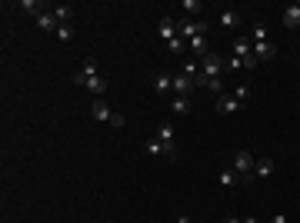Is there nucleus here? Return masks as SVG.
Segmentation results:
<instances>
[{
    "mask_svg": "<svg viewBox=\"0 0 300 223\" xmlns=\"http://www.w3.org/2000/svg\"><path fill=\"white\" fill-rule=\"evenodd\" d=\"M194 77H184V74H177V77H174V93H177V97H190V93H194Z\"/></svg>",
    "mask_w": 300,
    "mask_h": 223,
    "instance_id": "nucleus-6",
    "label": "nucleus"
},
{
    "mask_svg": "<svg viewBox=\"0 0 300 223\" xmlns=\"http://www.w3.org/2000/svg\"><path fill=\"white\" fill-rule=\"evenodd\" d=\"M254 57L257 60H270V57H277V47L270 44V40L267 44H254Z\"/></svg>",
    "mask_w": 300,
    "mask_h": 223,
    "instance_id": "nucleus-13",
    "label": "nucleus"
},
{
    "mask_svg": "<svg viewBox=\"0 0 300 223\" xmlns=\"http://www.w3.org/2000/svg\"><path fill=\"white\" fill-rule=\"evenodd\" d=\"M177 223H194V220H190V217H177Z\"/></svg>",
    "mask_w": 300,
    "mask_h": 223,
    "instance_id": "nucleus-36",
    "label": "nucleus"
},
{
    "mask_svg": "<svg viewBox=\"0 0 300 223\" xmlns=\"http://www.w3.org/2000/svg\"><path fill=\"white\" fill-rule=\"evenodd\" d=\"M37 27H40V30H54V34H57V27H60V23H57L54 10H47V13H40V17H37Z\"/></svg>",
    "mask_w": 300,
    "mask_h": 223,
    "instance_id": "nucleus-15",
    "label": "nucleus"
},
{
    "mask_svg": "<svg viewBox=\"0 0 300 223\" xmlns=\"http://www.w3.org/2000/svg\"><path fill=\"white\" fill-rule=\"evenodd\" d=\"M220 23L227 27V30H233V27H240V13H237V10H223L220 13Z\"/></svg>",
    "mask_w": 300,
    "mask_h": 223,
    "instance_id": "nucleus-18",
    "label": "nucleus"
},
{
    "mask_svg": "<svg viewBox=\"0 0 300 223\" xmlns=\"http://www.w3.org/2000/svg\"><path fill=\"white\" fill-rule=\"evenodd\" d=\"M274 173V160L270 156H264V160H257V167H254V177H270Z\"/></svg>",
    "mask_w": 300,
    "mask_h": 223,
    "instance_id": "nucleus-16",
    "label": "nucleus"
},
{
    "mask_svg": "<svg viewBox=\"0 0 300 223\" xmlns=\"http://www.w3.org/2000/svg\"><path fill=\"white\" fill-rule=\"evenodd\" d=\"M187 44H190V50H194L197 57H207V54H210V50H207V40H203V37H194V40H187Z\"/></svg>",
    "mask_w": 300,
    "mask_h": 223,
    "instance_id": "nucleus-21",
    "label": "nucleus"
},
{
    "mask_svg": "<svg viewBox=\"0 0 300 223\" xmlns=\"http://www.w3.org/2000/svg\"><path fill=\"white\" fill-rule=\"evenodd\" d=\"M157 140H164V144H174V140H177V130H174L170 120H164L160 127H157Z\"/></svg>",
    "mask_w": 300,
    "mask_h": 223,
    "instance_id": "nucleus-12",
    "label": "nucleus"
},
{
    "mask_svg": "<svg viewBox=\"0 0 300 223\" xmlns=\"http://www.w3.org/2000/svg\"><path fill=\"white\" fill-rule=\"evenodd\" d=\"M237 183H240V173H237V170H220V187H237Z\"/></svg>",
    "mask_w": 300,
    "mask_h": 223,
    "instance_id": "nucleus-17",
    "label": "nucleus"
},
{
    "mask_svg": "<svg viewBox=\"0 0 300 223\" xmlns=\"http://www.w3.org/2000/svg\"><path fill=\"white\" fill-rule=\"evenodd\" d=\"M250 40H254V44H267V27H264L260 20L250 27Z\"/></svg>",
    "mask_w": 300,
    "mask_h": 223,
    "instance_id": "nucleus-19",
    "label": "nucleus"
},
{
    "mask_svg": "<svg viewBox=\"0 0 300 223\" xmlns=\"http://www.w3.org/2000/svg\"><path fill=\"white\" fill-rule=\"evenodd\" d=\"M17 7H20V10H27V13H37V17H40V13H47V3H44V0H20Z\"/></svg>",
    "mask_w": 300,
    "mask_h": 223,
    "instance_id": "nucleus-14",
    "label": "nucleus"
},
{
    "mask_svg": "<svg viewBox=\"0 0 300 223\" xmlns=\"http://www.w3.org/2000/svg\"><path fill=\"white\" fill-rule=\"evenodd\" d=\"M270 223H287V217H284V213H277V217H274Z\"/></svg>",
    "mask_w": 300,
    "mask_h": 223,
    "instance_id": "nucleus-34",
    "label": "nucleus"
},
{
    "mask_svg": "<svg viewBox=\"0 0 300 223\" xmlns=\"http://www.w3.org/2000/svg\"><path fill=\"white\" fill-rule=\"evenodd\" d=\"M220 223H244V220H237V217H223Z\"/></svg>",
    "mask_w": 300,
    "mask_h": 223,
    "instance_id": "nucleus-35",
    "label": "nucleus"
},
{
    "mask_svg": "<svg viewBox=\"0 0 300 223\" xmlns=\"http://www.w3.org/2000/svg\"><path fill=\"white\" fill-rule=\"evenodd\" d=\"M223 70H227V60H223L220 54H207V57H200V74L203 77H223Z\"/></svg>",
    "mask_w": 300,
    "mask_h": 223,
    "instance_id": "nucleus-2",
    "label": "nucleus"
},
{
    "mask_svg": "<svg viewBox=\"0 0 300 223\" xmlns=\"http://www.w3.org/2000/svg\"><path fill=\"white\" fill-rule=\"evenodd\" d=\"M254 167H257V160L250 153H247V150H237V156H233V170H237V173H240V180H244V183H254Z\"/></svg>",
    "mask_w": 300,
    "mask_h": 223,
    "instance_id": "nucleus-1",
    "label": "nucleus"
},
{
    "mask_svg": "<svg viewBox=\"0 0 300 223\" xmlns=\"http://www.w3.org/2000/svg\"><path fill=\"white\" fill-rule=\"evenodd\" d=\"M240 107H244V103L233 100V97H227V93H223V97H217V113H237Z\"/></svg>",
    "mask_w": 300,
    "mask_h": 223,
    "instance_id": "nucleus-10",
    "label": "nucleus"
},
{
    "mask_svg": "<svg viewBox=\"0 0 300 223\" xmlns=\"http://www.w3.org/2000/svg\"><path fill=\"white\" fill-rule=\"evenodd\" d=\"M250 54H254V50H250V44H247V40H237V44H233V57H240V60H247Z\"/></svg>",
    "mask_w": 300,
    "mask_h": 223,
    "instance_id": "nucleus-23",
    "label": "nucleus"
},
{
    "mask_svg": "<svg viewBox=\"0 0 300 223\" xmlns=\"http://www.w3.org/2000/svg\"><path fill=\"white\" fill-rule=\"evenodd\" d=\"M284 27L287 30H297L300 27V3H290L287 10H284Z\"/></svg>",
    "mask_w": 300,
    "mask_h": 223,
    "instance_id": "nucleus-8",
    "label": "nucleus"
},
{
    "mask_svg": "<svg viewBox=\"0 0 300 223\" xmlns=\"http://www.w3.org/2000/svg\"><path fill=\"white\" fill-rule=\"evenodd\" d=\"M244 67V60H240V57H230V60H227V70H240Z\"/></svg>",
    "mask_w": 300,
    "mask_h": 223,
    "instance_id": "nucleus-30",
    "label": "nucleus"
},
{
    "mask_svg": "<svg viewBox=\"0 0 300 223\" xmlns=\"http://www.w3.org/2000/svg\"><path fill=\"white\" fill-rule=\"evenodd\" d=\"M57 37H60V44H70V40H74V27H70V23L57 27Z\"/></svg>",
    "mask_w": 300,
    "mask_h": 223,
    "instance_id": "nucleus-25",
    "label": "nucleus"
},
{
    "mask_svg": "<svg viewBox=\"0 0 300 223\" xmlns=\"http://www.w3.org/2000/svg\"><path fill=\"white\" fill-rule=\"evenodd\" d=\"M180 7H184V10H190V13H200V10H203V3H200V0H184Z\"/></svg>",
    "mask_w": 300,
    "mask_h": 223,
    "instance_id": "nucleus-28",
    "label": "nucleus"
},
{
    "mask_svg": "<svg viewBox=\"0 0 300 223\" xmlns=\"http://www.w3.org/2000/svg\"><path fill=\"white\" fill-rule=\"evenodd\" d=\"M90 117H94V120H100V123H110L113 110L103 103V97H97V100H94V107H90Z\"/></svg>",
    "mask_w": 300,
    "mask_h": 223,
    "instance_id": "nucleus-5",
    "label": "nucleus"
},
{
    "mask_svg": "<svg viewBox=\"0 0 300 223\" xmlns=\"http://www.w3.org/2000/svg\"><path fill=\"white\" fill-rule=\"evenodd\" d=\"M207 90H213V93H217V97H223V77H217V80H207Z\"/></svg>",
    "mask_w": 300,
    "mask_h": 223,
    "instance_id": "nucleus-27",
    "label": "nucleus"
},
{
    "mask_svg": "<svg viewBox=\"0 0 300 223\" xmlns=\"http://www.w3.org/2000/svg\"><path fill=\"white\" fill-rule=\"evenodd\" d=\"M157 30H160V37H164L167 44L177 37V23H174V17H160V23H157Z\"/></svg>",
    "mask_w": 300,
    "mask_h": 223,
    "instance_id": "nucleus-7",
    "label": "nucleus"
},
{
    "mask_svg": "<svg viewBox=\"0 0 300 223\" xmlns=\"http://www.w3.org/2000/svg\"><path fill=\"white\" fill-rule=\"evenodd\" d=\"M244 67H247V70H257V67H260V60H257L254 54H250V57H247V60H244Z\"/></svg>",
    "mask_w": 300,
    "mask_h": 223,
    "instance_id": "nucleus-31",
    "label": "nucleus"
},
{
    "mask_svg": "<svg viewBox=\"0 0 300 223\" xmlns=\"http://www.w3.org/2000/svg\"><path fill=\"white\" fill-rule=\"evenodd\" d=\"M84 87H87L90 93H97V97H103V90L110 87V80H107V77H100V74H97V77H90V80H84Z\"/></svg>",
    "mask_w": 300,
    "mask_h": 223,
    "instance_id": "nucleus-9",
    "label": "nucleus"
},
{
    "mask_svg": "<svg viewBox=\"0 0 300 223\" xmlns=\"http://www.w3.org/2000/svg\"><path fill=\"white\" fill-rule=\"evenodd\" d=\"M167 47H170V50H174V54H184V50H187V44H184V40H180V37H174V40H170V44H167Z\"/></svg>",
    "mask_w": 300,
    "mask_h": 223,
    "instance_id": "nucleus-29",
    "label": "nucleus"
},
{
    "mask_svg": "<svg viewBox=\"0 0 300 223\" xmlns=\"http://www.w3.org/2000/svg\"><path fill=\"white\" fill-rule=\"evenodd\" d=\"M250 93H254V90L247 87V83H240V87H233V100L244 103V100H250Z\"/></svg>",
    "mask_w": 300,
    "mask_h": 223,
    "instance_id": "nucleus-26",
    "label": "nucleus"
},
{
    "mask_svg": "<svg viewBox=\"0 0 300 223\" xmlns=\"http://www.w3.org/2000/svg\"><path fill=\"white\" fill-rule=\"evenodd\" d=\"M207 80H210V77H203V74H197V77H194V87H207Z\"/></svg>",
    "mask_w": 300,
    "mask_h": 223,
    "instance_id": "nucleus-33",
    "label": "nucleus"
},
{
    "mask_svg": "<svg viewBox=\"0 0 300 223\" xmlns=\"http://www.w3.org/2000/svg\"><path fill=\"white\" fill-rule=\"evenodd\" d=\"M50 10H54V17H57V23H60V27L74 20V7H70V3H57V7H50Z\"/></svg>",
    "mask_w": 300,
    "mask_h": 223,
    "instance_id": "nucleus-11",
    "label": "nucleus"
},
{
    "mask_svg": "<svg viewBox=\"0 0 300 223\" xmlns=\"http://www.w3.org/2000/svg\"><path fill=\"white\" fill-rule=\"evenodd\" d=\"M174 113H177V117H187L190 113V97H174Z\"/></svg>",
    "mask_w": 300,
    "mask_h": 223,
    "instance_id": "nucleus-20",
    "label": "nucleus"
},
{
    "mask_svg": "<svg viewBox=\"0 0 300 223\" xmlns=\"http://www.w3.org/2000/svg\"><path fill=\"white\" fill-rule=\"evenodd\" d=\"M150 83H154L157 97H167V93L174 90V77H170V74H150Z\"/></svg>",
    "mask_w": 300,
    "mask_h": 223,
    "instance_id": "nucleus-4",
    "label": "nucleus"
},
{
    "mask_svg": "<svg viewBox=\"0 0 300 223\" xmlns=\"http://www.w3.org/2000/svg\"><path fill=\"white\" fill-rule=\"evenodd\" d=\"M110 123H113V127H123V123H127V117H123V113H113Z\"/></svg>",
    "mask_w": 300,
    "mask_h": 223,
    "instance_id": "nucleus-32",
    "label": "nucleus"
},
{
    "mask_svg": "<svg viewBox=\"0 0 300 223\" xmlns=\"http://www.w3.org/2000/svg\"><path fill=\"white\" fill-rule=\"evenodd\" d=\"M147 153H150V156H164V140L150 137V140H147Z\"/></svg>",
    "mask_w": 300,
    "mask_h": 223,
    "instance_id": "nucleus-22",
    "label": "nucleus"
},
{
    "mask_svg": "<svg viewBox=\"0 0 300 223\" xmlns=\"http://www.w3.org/2000/svg\"><path fill=\"white\" fill-rule=\"evenodd\" d=\"M180 74H184V77H197L200 74V60H187V64L180 67Z\"/></svg>",
    "mask_w": 300,
    "mask_h": 223,
    "instance_id": "nucleus-24",
    "label": "nucleus"
},
{
    "mask_svg": "<svg viewBox=\"0 0 300 223\" xmlns=\"http://www.w3.org/2000/svg\"><path fill=\"white\" fill-rule=\"evenodd\" d=\"M177 34L187 37V40H194V37H203V34H207V23H203V20H180L177 23Z\"/></svg>",
    "mask_w": 300,
    "mask_h": 223,
    "instance_id": "nucleus-3",
    "label": "nucleus"
}]
</instances>
